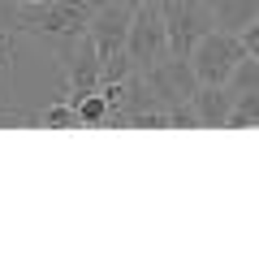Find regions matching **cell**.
I'll list each match as a JSON object with an SVG mask.
<instances>
[{
    "label": "cell",
    "instance_id": "1",
    "mask_svg": "<svg viewBox=\"0 0 259 259\" xmlns=\"http://www.w3.org/2000/svg\"><path fill=\"white\" fill-rule=\"evenodd\" d=\"M95 0H39V5H13V26L30 35H82L95 18Z\"/></svg>",
    "mask_w": 259,
    "mask_h": 259
},
{
    "label": "cell",
    "instance_id": "2",
    "mask_svg": "<svg viewBox=\"0 0 259 259\" xmlns=\"http://www.w3.org/2000/svg\"><path fill=\"white\" fill-rule=\"evenodd\" d=\"M130 61L139 74H147L151 65H160L168 56V22H164V5L160 0H147L134 9V22H130Z\"/></svg>",
    "mask_w": 259,
    "mask_h": 259
},
{
    "label": "cell",
    "instance_id": "3",
    "mask_svg": "<svg viewBox=\"0 0 259 259\" xmlns=\"http://www.w3.org/2000/svg\"><path fill=\"white\" fill-rule=\"evenodd\" d=\"M246 56V44H242V35H233V30H207L199 44H194L190 52V65H194V74H199V82H216L225 87L233 74V65Z\"/></svg>",
    "mask_w": 259,
    "mask_h": 259
},
{
    "label": "cell",
    "instance_id": "4",
    "mask_svg": "<svg viewBox=\"0 0 259 259\" xmlns=\"http://www.w3.org/2000/svg\"><path fill=\"white\" fill-rule=\"evenodd\" d=\"M147 82H151V91L160 95L164 108L190 104L194 91H199V74H194L190 56H164L160 65H151V69H147Z\"/></svg>",
    "mask_w": 259,
    "mask_h": 259
},
{
    "label": "cell",
    "instance_id": "5",
    "mask_svg": "<svg viewBox=\"0 0 259 259\" xmlns=\"http://www.w3.org/2000/svg\"><path fill=\"white\" fill-rule=\"evenodd\" d=\"M130 22H134V9H130V5H121V0H108V5H100V9H95L87 35H91L95 48H100V61H108L112 52H121V48H125Z\"/></svg>",
    "mask_w": 259,
    "mask_h": 259
},
{
    "label": "cell",
    "instance_id": "6",
    "mask_svg": "<svg viewBox=\"0 0 259 259\" xmlns=\"http://www.w3.org/2000/svg\"><path fill=\"white\" fill-rule=\"evenodd\" d=\"M190 104H194V112H199L203 125L225 130V121H229V112H233V91L229 87H216V82H199V91H194Z\"/></svg>",
    "mask_w": 259,
    "mask_h": 259
},
{
    "label": "cell",
    "instance_id": "7",
    "mask_svg": "<svg viewBox=\"0 0 259 259\" xmlns=\"http://www.w3.org/2000/svg\"><path fill=\"white\" fill-rule=\"evenodd\" d=\"M212 13H216V26L221 30L242 35V30L259 18V0H212Z\"/></svg>",
    "mask_w": 259,
    "mask_h": 259
},
{
    "label": "cell",
    "instance_id": "8",
    "mask_svg": "<svg viewBox=\"0 0 259 259\" xmlns=\"http://www.w3.org/2000/svg\"><path fill=\"white\" fill-rule=\"evenodd\" d=\"M233 91V100L238 95H250V91H259V56H242L238 65H233V74H229V82H225Z\"/></svg>",
    "mask_w": 259,
    "mask_h": 259
},
{
    "label": "cell",
    "instance_id": "9",
    "mask_svg": "<svg viewBox=\"0 0 259 259\" xmlns=\"http://www.w3.org/2000/svg\"><path fill=\"white\" fill-rule=\"evenodd\" d=\"M250 125H259V91L238 95V100H233L229 121H225V130H250Z\"/></svg>",
    "mask_w": 259,
    "mask_h": 259
},
{
    "label": "cell",
    "instance_id": "10",
    "mask_svg": "<svg viewBox=\"0 0 259 259\" xmlns=\"http://www.w3.org/2000/svg\"><path fill=\"white\" fill-rule=\"evenodd\" d=\"M74 108H78V117H82V125H108V117H112V104L104 100V91L82 95Z\"/></svg>",
    "mask_w": 259,
    "mask_h": 259
},
{
    "label": "cell",
    "instance_id": "11",
    "mask_svg": "<svg viewBox=\"0 0 259 259\" xmlns=\"http://www.w3.org/2000/svg\"><path fill=\"white\" fill-rule=\"evenodd\" d=\"M39 125H44V130H78V125H82V117H78V108L69 100H56L52 108H44Z\"/></svg>",
    "mask_w": 259,
    "mask_h": 259
},
{
    "label": "cell",
    "instance_id": "12",
    "mask_svg": "<svg viewBox=\"0 0 259 259\" xmlns=\"http://www.w3.org/2000/svg\"><path fill=\"white\" fill-rule=\"evenodd\" d=\"M130 125L134 130H168L173 121H168V108H139V112H130Z\"/></svg>",
    "mask_w": 259,
    "mask_h": 259
},
{
    "label": "cell",
    "instance_id": "13",
    "mask_svg": "<svg viewBox=\"0 0 259 259\" xmlns=\"http://www.w3.org/2000/svg\"><path fill=\"white\" fill-rule=\"evenodd\" d=\"M168 121H173V130H199V125H203L199 112H194V104H177V108H168Z\"/></svg>",
    "mask_w": 259,
    "mask_h": 259
},
{
    "label": "cell",
    "instance_id": "14",
    "mask_svg": "<svg viewBox=\"0 0 259 259\" xmlns=\"http://www.w3.org/2000/svg\"><path fill=\"white\" fill-rule=\"evenodd\" d=\"M242 44H246V52H250V56H259V18L250 22L246 30H242Z\"/></svg>",
    "mask_w": 259,
    "mask_h": 259
},
{
    "label": "cell",
    "instance_id": "15",
    "mask_svg": "<svg viewBox=\"0 0 259 259\" xmlns=\"http://www.w3.org/2000/svg\"><path fill=\"white\" fill-rule=\"evenodd\" d=\"M121 5H130V9H139V5H147V0H121Z\"/></svg>",
    "mask_w": 259,
    "mask_h": 259
},
{
    "label": "cell",
    "instance_id": "16",
    "mask_svg": "<svg viewBox=\"0 0 259 259\" xmlns=\"http://www.w3.org/2000/svg\"><path fill=\"white\" fill-rule=\"evenodd\" d=\"M13 5H39V0H13Z\"/></svg>",
    "mask_w": 259,
    "mask_h": 259
},
{
    "label": "cell",
    "instance_id": "17",
    "mask_svg": "<svg viewBox=\"0 0 259 259\" xmlns=\"http://www.w3.org/2000/svg\"><path fill=\"white\" fill-rule=\"evenodd\" d=\"M0 39H5V30H0Z\"/></svg>",
    "mask_w": 259,
    "mask_h": 259
}]
</instances>
